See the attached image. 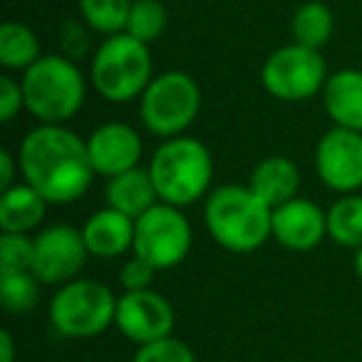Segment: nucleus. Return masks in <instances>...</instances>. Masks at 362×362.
Segmentation results:
<instances>
[{
  "label": "nucleus",
  "mask_w": 362,
  "mask_h": 362,
  "mask_svg": "<svg viewBox=\"0 0 362 362\" xmlns=\"http://www.w3.org/2000/svg\"><path fill=\"white\" fill-rule=\"evenodd\" d=\"M18 166L47 204H72L85 197L95 179L87 139L62 124H40L21 144Z\"/></svg>",
  "instance_id": "obj_1"
},
{
  "label": "nucleus",
  "mask_w": 362,
  "mask_h": 362,
  "mask_svg": "<svg viewBox=\"0 0 362 362\" xmlns=\"http://www.w3.org/2000/svg\"><path fill=\"white\" fill-rule=\"evenodd\" d=\"M211 238L231 253H253L273 236V209L251 187L223 184L204 206Z\"/></svg>",
  "instance_id": "obj_2"
},
{
  "label": "nucleus",
  "mask_w": 362,
  "mask_h": 362,
  "mask_svg": "<svg viewBox=\"0 0 362 362\" xmlns=\"http://www.w3.org/2000/svg\"><path fill=\"white\" fill-rule=\"evenodd\" d=\"M149 176L159 202L171 206H192L209 192L214 179V159L206 144L194 136H171L154 151Z\"/></svg>",
  "instance_id": "obj_3"
},
{
  "label": "nucleus",
  "mask_w": 362,
  "mask_h": 362,
  "mask_svg": "<svg viewBox=\"0 0 362 362\" xmlns=\"http://www.w3.org/2000/svg\"><path fill=\"white\" fill-rule=\"evenodd\" d=\"M25 110L42 124H62L85 105L87 82L67 55H42L21 77Z\"/></svg>",
  "instance_id": "obj_4"
},
{
  "label": "nucleus",
  "mask_w": 362,
  "mask_h": 362,
  "mask_svg": "<svg viewBox=\"0 0 362 362\" xmlns=\"http://www.w3.org/2000/svg\"><path fill=\"white\" fill-rule=\"evenodd\" d=\"M151 67L149 45L129 33H117L105 37L92 55L90 80L107 102H132L154 80Z\"/></svg>",
  "instance_id": "obj_5"
},
{
  "label": "nucleus",
  "mask_w": 362,
  "mask_h": 362,
  "mask_svg": "<svg viewBox=\"0 0 362 362\" xmlns=\"http://www.w3.org/2000/svg\"><path fill=\"white\" fill-rule=\"evenodd\" d=\"M202 110V90L189 72L169 70L156 75L139 97L141 124L161 139L181 136Z\"/></svg>",
  "instance_id": "obj_6"
},
{
  "label": "nucleus",
  "mask_w": 362,
  "mask_h": 362,
  "mask_svg": "<svg viewBox=\"0 0 362 362\" xmlns=\"http://www.w3.org/2000/svg\"><path fill=\"white\" fill-rule=\"evenodd\" d=\"M117 298L105 283L90 278H75L57 288L50 300V325L65 337H97L115 325Z\"/></svg>",
  "instance_id": "obj_7"
},
{
  "label": "nucleus",
  "mask_w": 362,
  "mask_h": 362,
  "mask_svg": "<svg viewBox=\"0 0 362 362\" xmlns=\"http://www.w3.org/2000/svg\"><path fill=\"white\" fill-rule=\"evenodd\" d=\"M192 223L179 206L154 204L134 221V256L149 261L156 271L176 268L192 251Z\"/></svg>",
  "instance_id": "obj_8"
},
{
  "label": "nucleus",
  "mask_w": 362,
  "mask_h": 362,
  "mask_svg": "<svg viewBox=\"0 0 362 362\" xmlns=\"http://www.w3.org/2000/svg\"><path fill=\"white\" fill-rule=\"evenodd\" d=\"M327 65L320 50L298 45H283L268 55L261 67V82L271 97L281 102H303L322 92L327 82Z\"/></svg>",
  "instance_id": "obj_9"
},
{
  "label": "nucleus",
  "mask_w": 362,
  "mask_h": 362,
  "mask_svg": "<svg viewBox=\"0 0 362 362\" xmlns=\"http://www.w3.org/2000/svg\"><path fill=\"white\" fill-rule=\"evenodd\" d=\"M33 241H35L33 273L45 286H65L75 281L90 256L82 238V228H75L70 223L42 228Z\"/></svg>",
  "instance_id": "obj_10"
},
{
  "label": "nucleus",
  "mask_w": 362,
  "mask_h": 362,
  "mask_svg": "<svg viewBox=\"0 0 362 362\" xmlns=\"http://www.w3.org/2000/svg\"><path fill=\"white\" fill-rule=\"evenodd\" d=\"M315 171L327 189L355 194L362 189V132L332 127L315 146Z\"/></svg>",
  "instance_id": "obj_11"
},
{
  "label": "nucleus",
  "mask_w": 362,
  "mask_h": 362,
  "mask_svg": "<svg viewBox=\"0 0 362 362\" xmlns=\"http://www.w3.org/2000/svg\"><path fill=\"white\" fill-rule=\"evenodd\" d=\"M115 325L127 340L136 345L169 337L174 330V308L161 293L144 288V291H124L117 298Z\"/></svg>",
  "instance_id": "obj_12"
},
{
  "label": "nucleus",
  "mask_w": 362,
  "mask_h": 362,
  "mask_svg": "<svg viewBox=\"0 0 362 362\" xmlns=\"http://www.w3.org/2000/svg\"><path fill=\"white\" fill-rule=\"evenodd\" d=\"M87 151L95 174L112 179L139 164L141 136L127 122H105L87 136Z\"/></svg>",
  "instance_id": "obj_13"
},
{
  "label": "nucleus",
  "mask_w": 362,
  "mask_h": 362,
  "mask_svg": "<svg viewBox=\"0 0 362 362\" xmlns=\"http://www.w3.org/2000/svg\"><path fill=\"white\" fill-rule=\"evenodd\" d=\"M327 236V214L310 199H291L273 209V238L283 248L308 253Z\"/></svg>",
  "instance_id": "obj_14"
},
{
  "label": "nucleus",
  "mask_w": 362,
  "mask_h": 362,
  "mask_svg": "<svg viewBox=\"0 0 362 362\" xmlns=\"http://www.w3.org/2000/svg\"><path fill=\"white\" fill-rule=\"evenodd\" d=\"M87 251L97 258L124 256L134 246V218L107 206L95 211L82 226Z\"/></svg>",
  "instance_id": "obj_15"
},
{
  "label": "nucleus",
  "mask_w": 362,
  "mask_h": 362,
  "mask_svg": "<svg viewBox=\"0 0 362 362\" xmlns=\"http://www.w3.org/2000/svg\"><path fill=\"white\" fill-rule=\"evenodd\" d=\"M322 105L337 127L362 132V72L345 67L327 77L322 87Z\"/></svg>",
  "instance_id": "obj_16"
},
{
  "label": "nucleus",
  "mask_w": 362,
  "mask_h": 362,
  "mask_svg": "<svg viewBox=\"0 0 362 362\" xmlns=\"http://www.w3.org/2000/svg\"><path fill=\"white\" fill-rule=\"evenodd\" d=\"M248 187H251L268 206L276 209V206H281V204L298 197L300 171H298L296 161L288 159V156H268V159L258 161V164L253 166Z\"/></svg>",
  "instance_id": "obj_17"
},
{
  "label": "nucleus",
  "mask_w": 362,
  "mask_h": 362,
  "mask_svg": "<svg viewBox=\"0 0 362 362\" xmlns=\"http://www.w3.org/2000/svg\"><path fill=\"white\" fill-rule=\"evenodd\" d=\"M105 199H107V206L127 214V216H132L134 221L141 214L149 211L154 204H159V194H156V189H154L149 169H139V166L112 176V179L107 181Z\"/></svg>",
  "instance_id": "obj_18"
},
{
  "label": "nucleus",
  "mask_w": 362,
  "mask_h": 362,
  "mask_svg": "<svg viewBox=\"0 0 362 362\" xmlns=\"http://www.w3.org/2000/svg\"><path fill=\"white\" fill-rule=\"evenodd\" d=\"M47 202L30 184H16L0 194V228L3 233H30L45 218Z\"/></svg>",
  "instance_id": "obj_19"
},
{
  "label": "nucleus",
  "mask_w": 362,
  "mask_h": 362,
  "mask_svg": "<svg viewBox=\"0 0 362 362\" xmlns=\"http://www.w3.org/2000/svg\"><path fill=\"white\" fill-rule=\"evenodd\" d=\"M42 57L35 30L25 23L8 21L0 28V65L11 72H25Z\"/></svg>",
  "instance_id": "obj_20"
},
{
  "label": "nucleus",
  "mask_w": 362,
  "mask_h": 362,
  "mask_svg": "<svg viewBox=\"0 0 362 362\" xmlns=\"http://www.w3.org/2000/svg\"><path fill=\"white\" fill-rule=\"evenodd\" d=\"M332 33H335V16L320 0L303 3L291 18V35L298 45L320 50L330 42Z\"/></svg>",
  "instance_id": "obj_21"
},
{
  "label": "nucleus",
  "mask_w": 362,
  "mask_h": 362,
  "mask_svg": "<svg viewBox=\"0 0 362 362\" xmlns=\"http://www.w3.org/2000/svg\"><path fill=\"white\" fill-rule=\"evenodd\" d=\"M327 236L345 248L362 246V197L360 194H342L327 209Z\"/></svg>",
  "instance_id": "obj_22"
},
{
  "label": "nucleus",
  "mask_w": 362,
  "mask_h": 362,
  "mask_svg": "<svg viewBox=\"0 0 362 362\" xmlns=\"http://www.w3.org/2000/svg\"><path fill=\"white\" fill-rule=\"evenodd\" d=\"M77 6L90 30L110 37L124 33L132 0H77Z\"/></svg>",
  "instance_id": "obj_23"
},
{
  "label": "nucleus",
  "mask_w": 362,
  "mask_h": 362,
  "mask_svg": "<svg viewBox=\"0 0 362 362\" xmlns=\"http://www.w3.org/2000/svg\"><path fill=\"white\" fill-rule=\"evenodd\" d=\"M166 23H169V13H166L161 0H132L124 33L151 45L164 35Z\"/></svg>",
  "instance_id": "obj_24"
},
{
  "label": "nucleus",
  "mask_w": 362,
  "mask_h": 362,
  "mask_svg": "<svg viewBox=\"0 0 362 362\" xmlns=\"http://www.w3.org/2000/svg\"><path fill=\"white\" fill-rule=\"evenodd\" d=\"M40 298V281L33 271L0 273V300L8 313H30Z\"/></svg>",
  "instance_id": "obj_25"
},
{
  "label": "nucleus",
  "mask_w": 362,
  "mask_h": 362,
  "mask_svg": "<svg viewBox=\"0 0 362 362\" xmlns=\"http://www.w3.org/2000/svg\"><path fill=\"white\" fill-rule=\"evenodd\" d=\"M35 241L28 233H3L0 236V273L33 271Z\"/></svg>",
  "instance_id": "obj_26"
},
{
  "label": "nucleus",
  "mask_w": 362,
  "mask_h": 362,
  "mask_svg": "<svg viewBox=\"0 0 362 362\" xmlns=\"http://www.w3.org/2000/svg\"><path fill=\"white\" fill-rule=\"evenodd\" d=\"M132 362H197L194 350L184 340L176 337H161V340L139 345Z\"/></svg>",
  "instance_id": "obj_27"
},
{
  "label": "nucleus",
  "mask_w": 362,
  "mask_h": 362,
  "mask_svg": "<svg viewBox=\"0 0 362 362\" xmlns=\"http://www.w3.org/2000/svg\"><path fill=\"white\" fill-rule=\"evenodd\" d=\"M156 273H159V271H156L149 261L134 256V258H129L124 266H122L119 283H122V288H124V291H144V288L151 286V281H154Z\"/></svg>",
  "instance_id": "obj_28"
},
{
  "label": "nucleus",
  "mask_w": 362,
  "mask_h": 362,
  "mask_svg": "<svg viewBox=\"0 0 362 362\" xmlns=\"http://www.w3.org/2000/svg\"><path fill=\"white\" fill-rule=\"evenodd\" d=\"M87 23H77V21H65L60 28V45H62V55H67L70 60L87 55V47H90V37H87Z\"/></svg>",
  "instance_id": "obj_29"
},
{
  "label": "nucleus",
  "mask_w": 362,
  "mask_h": 362,
  "mask_svg": "<svg viewBox=\"0 0 362 362\" xmlns=\"http://www.w3.org/2000/svg\"><path fill=\"white\" fill-rule=\"evenodd\" d=\"M25 107V95H23V85L11 75L0 77V119L13 122L18 112Z\"/></svg>",
  "instance_id": "obj_30"
},
{
  "label": "nucleus",
  "mask_w": 362,
  "mask_h": 362,
  "mask_svg": "<svg viewBox=\"0 0 362 362\" xmlns=\"http://www.w3.org/2000/svg\"><path fill=\"white\" fill-rule=\"evenodd\" d=\"M16 187V159L8 149H0V189Z\"/></svg>",
  "instance_id": "obj_31"
},
{
  "label": "nucleus",
  "mask_w": 362,
  "mask_h": 362,
  "mask_svg": "<svg viewBox=\"0 0 362 362\" xmlns=\"http://www.w3.org/2000/svg\"><path fill=\"white\" fill-rule=\"evenodd\" d=\"M0 362H16V340L8 330L0 332Z\"/></svg>",
  "instance_id": "obj_32"
},
{
  "label": "nucleus",
  "mask_w": 362,
  "mask_h": 362,
  "mask_svg": "<svg viewBox=\"0 0 362 362\" xmlns=\"http://www.w3.org/2000/svg\"><path fill=\"white\" fill-rule=\"evenodd\" d=\"M355 271H357V276L362 278V246L355 248Z\"/></svg>",
  "instance_id": "obj_33"
}]
</instances>
